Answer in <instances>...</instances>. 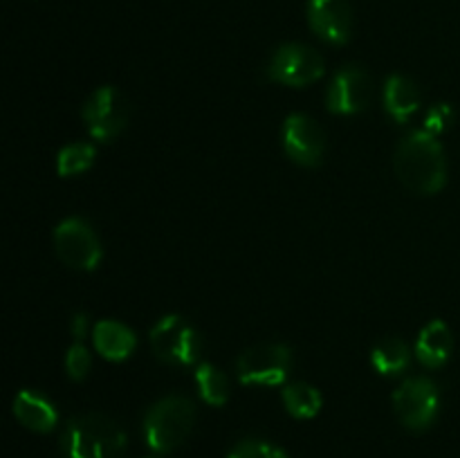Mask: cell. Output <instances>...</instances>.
<instances>
[{"label":"cell","instance_id":"15","mask_svg":"<svg viewBox=\"0 0 460 458\" xmlns=\"http://www.w3.org/2000/svg\"><path fill=\"white\" fill-rule=\"evenodd\" d=\"M452 330H449L447 323L440 321V319H434V321L427 323V326L422 328L420 335H418L416 357L422 366L440 368L449 357H452Z\"/></svg>","mask_w":460,"mask_h":458},{"label":"cell","instance_id":"14","mask_svg":"<svg viewBox=\"0 0 460 458\" xmlns=\"http://www.w3.org/2000/svg\"><path fill=\"white\" fill-rule=\"evenodd\" d=\"M13 416L27 429L39 431V434H49L58 422L57 407L45 395L27 389L13 398Z\"/></svg>","mask_w":460,"mask_h":458},{"label":"cell","instance_id":"4","mask_svg":"<svg viewBox=\"0 0 460 458\" xmlns=\"http://www.w3.org/2000/svg\"><path fill=\"white\" fill-rule=\"evenodd\" d=\"M151 348L157 359L173 366H191L202 355V337L196 328L180 314H166L153 326Z\"/></svg>","mask_w":460,"mask_h":458},{"label":"cell","instance_id":"9","mask_svg":"<svg viewBox=\"0 0 460 458\" xmlns=\"http://www.w3.org/2000/svg\"><path fill=\"white\" fill-rule=\"evenodd\" d=\"M54 250L58 259L75 269H90L102 263V242L84 218H66L54 229Z\"/></svg>","mask_w":460,"mask_h":458},{"label":"cell","instance_id":"18","mask_svg":"<svg viewBox=\"0 0 460 458\" xmlns=\"http://www.w3.org/2000/svg\"><path fill=\"white\" fill-rule=\"evenodd\" d=\"M281 398L288 413L299 418V420L314 418L323 407L322 393L313 384H308V382H290V384L283 386Z\"/></svg>","mask_w":460,"mask_h":458},{"label":"cell","instance_id":"16","mask_svg":"<svg viewBox=\"0 0 460 458\" xmlns=\"http://www.w3.org/2000/svg\"><path fill=\"white\" fill-rule=\"evenodd\" d=\"M420 106V92L416 84L404 75H391L385 84V108L389 117L404 124Z\"/></svg>","mask_w":460,"mask_h":458},{"label":"cell","instance_id":"3","mask_svg":"<svg viewBox=\"0 0 460 458\" xmlns=\"http://www.w3.org/2000/svg\"><path fill=\"white\" fill-rule=\"evenodd\" d=\"M196 404L187 395H164L144 416V438L155 454H169L184 445L196 425Z\"/></svg>","mask_w":460,"mask_h":458},{"label":"cell","instance_id":"21","mask_svg":"<svg viewBox=\"0 0 460 458\" xmlns=\"http://www.w3.org/2000/svg\"><path fill=\"white\" fill-rule=\"evenodd\" d=\"M227 458H290L279 445L259 438H245L229 452Z\"/></svg>","mask_w":460,"mask_h":458},{"label":"cell","instance_id":"12","mask_svg":"<svg viewBox=\"0 0 460 458\" xmlns=\"http://www.w3.org/2000/svg\"><path fill=\"white\" fill-rule=\"evenodd\" d=\"M305 16L310 30L331 45L349 43L353 34V9L349 0H308Z\"/></svg>","mask_w":460,"mask_h":458},{"label":"cell","instance_id":"7","mask_svg":"<svg viewBox=\"0 0 460 458\" xmlns=\"http://www.w3.org/2000/svg\"><path fill=\"white\" fill-rule=\"evenodd\" d=\"M326 72V61L317 49L304 43H286L270 58L268 76L281 85L304 88L319 81Z\"/></svg>","mask_w":460,"mask_h":458},{"label":"cell","instance_id":"20","mask_svg":"<svg viewBox=\"0 0 460 458\" xmlns=\"http://www.w3.org/2000/svg\"><path fill=\"white\" fill-rule=\"evenodd\" d=\"M94 155H97V151H94L93 144L88 142L67 144V146H63L61 151H58V157H57L58 175L67 178V175L84 173V171H88L90 166H93Z\"/></svg>","mask_w":460,"mask_h":458},{"label":"cell","instance_id":"1","mask_svg":"<svg viewBox=\"0 0 460 458\" xmlns=\"http://www.w3.org/2000/svg\"><path fill=\"white\" fill-rule=\"evenodd\" d=\"M394 169L400 182L413 193L434 196L447 184V160L436 135L420 128L398 144Z\"/></svg>","mask_w":460,"mask_h":458},{"label":"cell","instance_id":"2","mask_svg":"<svg viewBox=\"0 0 460 458\" xmlns=\"http://www.w3.org/2000/svg\"><path fill=\"white\" fill-rule=\"evenodd\" d=\"M124 429L106 413H84L67 420L61 434V452L66 458H124Z\"/></svg>","mask_w":460,"mask_h":458},{"label":"cell","instance_id":"19","mask_svg":"<svg viewBox=\"0 0 460 458\" xmlns=\"http://www.w3.org/2000/svg\"><path fill=\"white\" fill-rule=\"evenodd\" d=\"M196 384L200 391V398L211 407H225L229 400V380L220 368L214 364L200 362L196 366Z\"/></svg>","mask_w":460,"mask_h":458},{"label":"cell","instance_id":"13","mask_svg":"<svg viewBox=\"0 0 460 458\" xmlns=\"http://www.w3.org/2000/svg\"><path fill=\"white\" fill-rule=\"evenodd\" d=\"M93 341L94 348L102 357L111 359V362H124L133 355L135 346H137V337L128 326L119 321H97L93 328Z\"/></svg>","mask_w":460,"mask_h":458},{"label":"cell","instance_id":"8","mask_svg":"<svg viewBox=\"0 0 460 458\" xmlns=\"http://www.w3.org/2000/svg\"><path fill=\"white\" fill-rule=\"evenodd\" d=\"M84 124L99 142H111L128 124V101L115 85H102L84 103Z\"/></svg>","mask_w":460,"mask_h":458},{"label":"cell","instance_id":"17","mask_svg":"<svg viewBox=\"0 0 460 458\" xmlns=\"http://www.w3.org/2000/svg\"><path fill=\"white\" fill-rule=\"evenodd\" d=\"M371 364L382 375H400L411 364V348L400 337H386L373 348Z\"/></svg>","mask_w":460,"mask_h":458},{"label":"cell","instance_id":"25","mask_svg":"<svg viewBox=\"0 0 460 458\" xmlns=\"http://www.w3.org/2000/svg\"><path fill=\"white\" fill-rule=\"evenodd\" d=\"M151 458H155V456H151Z\"/></svg>","mask_w":460,"mask_h":458},{"label":"cell","instance_id":"24","mask_svg":"<svg viewBox=\"0 0 460 458\" xmlns=\"http://www.w3.org/2000/svg\"><path fill=\"white\" fill-rule=\"evenodd\" d=\"M70 330H72V337H75V341H84L85 337H88L90 332V321L88 317H85L84 313L75 314L70 321Z\"/></svg>","mask_w":460,"mask_h":458},{"label":"cell","instance_id":"6","mask_svg":"<svg viewBox=\"0 0 460 458\" xmlns=\"http://www.w3.org/2000/svg\"><path fill=\"white\" fill-rule=\"evenodd\" d=\"M394 409L407 429H427L434 425L440 411L438 384L431 377H409L394 393Z\"/></svg>","mask_w":460,"mask_h":458},{"label":"cell","instance_id":"10","mask_svg":"<svg viewBox=\"0 0 460 458\" xmlns=\"http://www.w3.org/2000/svg\"><path fill=\"white\" fill-rule=\"evenodd\" d=\"M283 148L301 166H319L326 151L323 128L304 112H292L283 121Z\"/></svg>","mask_w":460,"mask_h":458},{"label":"cell","instance_id":"22","mask_svg":"<svg viewBox=\"0 0 460 458\" xmlns=\"http://www.w3.org/2000/svg\"><path fill=\"white\" fill-rule=\"evenodd\" d=\"M93 359H90V350L85 348L84 341H75L66 355V371L72 380L81 382L90 373Z\"/></svg>","mask_w":460,"mask_h":458},{"label":"cell","instance_id":"5","mask_svg":"<svg viewBox=\"0 0 460 458\" xmlns=\"http://www.w3.org/2000/svg\"><path fill=\"white\" fill-rule=\"evenodd\" d=\"M292 371V350L286 344L265 341L243 350L236 362L238 380L243 384L277 386L288 380Z\"/></svg>","mask_w":460,"mask_h":458},{"label":"cell","instance_id":"23","mask_svg":"<svg viewBox=\"0 0 460 458\" xmlns=\"http://www.w3.org/2000/svg\"><path fill=\"white\" fill-rule=\"evenodd\" d=\"M452 121H454V108L449 106V103L440 101V103H434V106L429 108L425 126H422V128L429 130L431 135H440V133H445L449 126H452Z\"/></svg>","mask_w":460,"mask_h":458},{"label":"cell","instance_id":"11","mask_svg":"<svg viewBox=\"0 0 460 458\" xmlns=\"http://www.w3.org/2000/svg\"><path fill=\"white\" fill-rule=\"evenodd\" d=\"M373 99V81L359 66L341 67L326 92L328 110L335 115H358L367 110Z\"/></svg>","mask_w":460,"mask_h":458}]
</instances>
